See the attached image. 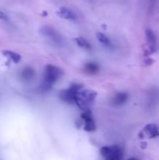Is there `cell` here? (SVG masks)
Here are the masks:
<instances>
[{
  "instance_id": "obj_1",
  "label": "cell",
  "mask_w": 159,
  "mask_h": 160,
  "mask_svg": "<svg viewBox=\"0 0 159 160\" xmlns=\"http://www.w3.org/2000/svg\"><path fill=\"white\" fill-rule=\"evenodd\" d=\"M62 74L63 72L58 67L53 65H47L45 67L44 76L40 85V89L44 92L49 91L52 87V85L60 79Z\"/></svg>"
},
{
  "instance_id": "obj_2",
  "label": "cell",
  "mask_w": 159,
  "mask_h": 160,
  "mask_svg": "<svg viewBox=\"0 0 159 160\" xmlns=\"http://www.w3.org/2000/svg\"><path fill=\"white\" fill-rule=\"evenodd\" d=\"M97 96V93L94 90L82 89V91L78 93L75 104L82 111L89 110V106L95 101Z\"/></svg>"
},
{
  "instance_id": "obj_3",
  "label": "cell",
  "mask_w": 159,
  "mask_h": 160,
  "mask_svg": "<svg viewBox=\"0 0 159 160\" xmlns=\"http://www.w3.org/2000/svg\"><path fill=\"white\" fill-rule=\"evenodd\" d=\"M83 89V85L80 84V83H73L71 84V86L67 89H65L63 91L60 92V98L67 102V103H70V104H75L76 102V98L77 95L80 91H82Z\"/></svg>"
},
{
  "instance_id": "obj_4",
  "label": "cell",
  "mask_w": 159,
  "mask_h": 160,
  "mask_svg": "<svg viewBox=\"0 0 159 160\" xmlns=\"http://www.w3.org/2000/svg\"><path fill=\"white\" fill-rule=\"evenodd\" d=\"M100 154L105 160H121L123 158L122 149L118 145L104 146L100 149Z\"/></svg>"
},
{
  "instance_id": "obj_5",
  "label": "cell",
  "mask_w": 159,
  "mask_h": 160,
  "mask_svg": "<svg viewBox=\"0 0 159 160\" xmlns=\"http://www.w3.org/2000/svg\"><path fill=\"white\" fill-rule=\"evenodd\" d=\"M40 34L44 37L48 38L50 40L54 42L55 44H61L62 42V37L60 34L52 27L49 25H44L40 28Z\"/></svg>"
},
{
  "instance_id": "obj_6",
  "label": "cell",
  "mask_w": 159,
  "mask_h": 160,
  "mask_svg": "<svg viewBox=\"0 0 159 160\" xmlns=\"http://www.w3.org/2000/svg\"><path fill=\"white\" fill-rule=\"evenodd\" d=\"M81 119L83 122V129L90 132V131H95L97 127L95 124V121L93 119L92 112L90 110L82 111L81 114Z\"/></svg>"
},
{
  "instance_id": "obj_7",
  "label": "cell",
  "mask_w": 159,
  "mask_h": 160,
  "mask_svg": "<svg viewBox=\"0 0 159 160\" xmlns=\"http://www.w3.org/2000/svg\"><path fill=\"white\" fill-rule=\"evenodd\" d=\"M145 37H146V45L148 53H153L157 51V39L154 33V31L150 28L145 30Z\"/></svg>"
},
{
  "instance_id": "obj_8",
  "label": "cell",
  "mask_w": 159,
  "mask_h": 160,
  "mask_svg": "<svg viewBox=\"0 0 159 160\" xmlns=\"http://www.w3.org/2000/svg\"><path fill=\"white\" fill-rule=\"evenodd\" d=\"M159 136V128L154 124H148L146 125L142 130L140 132L139 137L141 139L144 138H149V139H154Z\"/></svg>"
},
{
  "instance_id": "obj_9",
  "label": "cell",
  "mask_w": 159,
  "mask_h": 160,
  "mask_svg": "<svg viewBox=\"0 0 159 160\" xmlns=\"http://www.w3.org/2000/svg\"><path fill=\"white\" fill-rule=\"evenodd\" d=\"M57 15L63 19H66V20H70V21H75L77 19V16L76 14L69 8H65V7H61L57 9L56 11Z\"/></svg>"
},
{
  "instance_id": "obj_10",
  "label": "cell",
  "mask_w": 159,
  "mask_h": 160,
  "mask_svg": "<svg viewBox=\"0 0 159 160\" xmlns=\"http://www.w3.org/2000/svg\"><path fill=\"white\" fill-rule=\"evenodd\" d=\"M127 98H128V95L125 92H120V93H117L112 99V103L113 106H121L123 105L124 103H126L127 101Z\"/></svg>"
},
{
  "instance_id": "obj_11",
  "label": "cell",
  "mask_w": 159,
  "mask_h": 160,
  "mask_svg": "<svg viewBox=\"0 0 159 160\" xmlns=\"http://www.w3.org/2000/svg\"><path fill=\"white\" fill-rule=\"evenodd\" d=\"M83 71L89 75H95L99 71V67L97 64H96L94 62H89V63H86L84 65Z\"/></svg>"
},
{
  "instance_id": "obj_12",
  "label": "cell",
  "mask_w": 159,
  "mask_h": 160,
  "mask_svg": "<svg viewBox=\"0 0 159 160\" xmlns=\"http://www.w3.org/2000/svg\"><path fill=\"white\" fill-rule=\"evenodd\" d=\"M2 54L4 56H6L7 58H8L10 61H12V62H14L16 64L19 63L21 61V59H22V56L19 53H17L15 52H12V51H7V50L3 51L2 52Z\"/></svg>"
},
{
  "instance_id": "obj_13",
  "label": "cell",
  "mask_w": 159,
  "mask_h": 160,
  "mask_svg": "<svg viewBox=\"0 0 159 160\" xmlns=\"http://www.w3.org/2000/svg\"><path fill=\"white\" fill-rule=\"evenodd\" d=\"M74 41H75L80 47H82V48H83V49H87V50H91V49H92L91 44H90L85 38H82V37H78V38H74Z\"/></svg>"
},
{
  "instance_id": "obj_14",
  "label": "cell",
  "mask_w": 159,
  "mask_h": 160,
  "mask_svg": "<svg viewBox=\"0 0 159 160\" xmlns=\"http://www.w3.org/2000/svg\"><path fill=\"white\" fill-rule=\"evenodd\" d=\"M97 40H98L101 44H103V45H105V46H107V47H111V46H112L111 40H110L109 38H108L106 35H104L103 33H100V32L97 33Z\"/></svg>"
},
{
  "instance_id": "obj_15",
  "label": "cell",
  "mask_w": 159,
  "mask_h": 160,
  "mask_svg": "<svg viewBox=\"0 0 159 160\" xmlns=\"http://www.w3.org/2000/svg\"><path fill=\"white\" fill-rule=\"evenodd\" d=\"M35 76V71L31 68H25L22 72V77L24 80H31Z\"/></svg>"
},
{
  "instance_id": "obj_16",
  "label": "cell",
  "mask_w": 159,
  "mask_h": 160,
  "mask_svg": "<svg viewBox=\"0 0 159 160\" xmlns=\"http://www.w3.org/2000/svg\"><path fill=\"white\" fill-rule=\"evenodd\" d=\"M157 0H148V13L152 14L156 8Z\"/></svg>"
},
{
  "instance_id": "obj_17",
  "label": "cell",
  "mask_w": 159,
  "mask_h": 160,
  "mask_svg": "<svg viewBox=\"0 0 159 160\" xmlns=\"http://www.w3.org/2000/svg\"><path fill=\"white\" fill-rule=\"evenodd\" d=\"M0 20H2V21H7V16L3 11H1V10H0Z\"/></svg>"
},
{
  "instance_id": "obj_18",
  "label": "cell",
  "mask_w": 159,
  "mask_h": 160,
  "mask_svg": "<svg viewBox=\"0 0 159 160\" xmlns=\"http://www.w3.org/2000/svg\"><path fill=\"white\" fill-rule=\"evenodd\" d=\"M127 160H139L138 158H128Z\"/></svg>"
}]
</instances>
